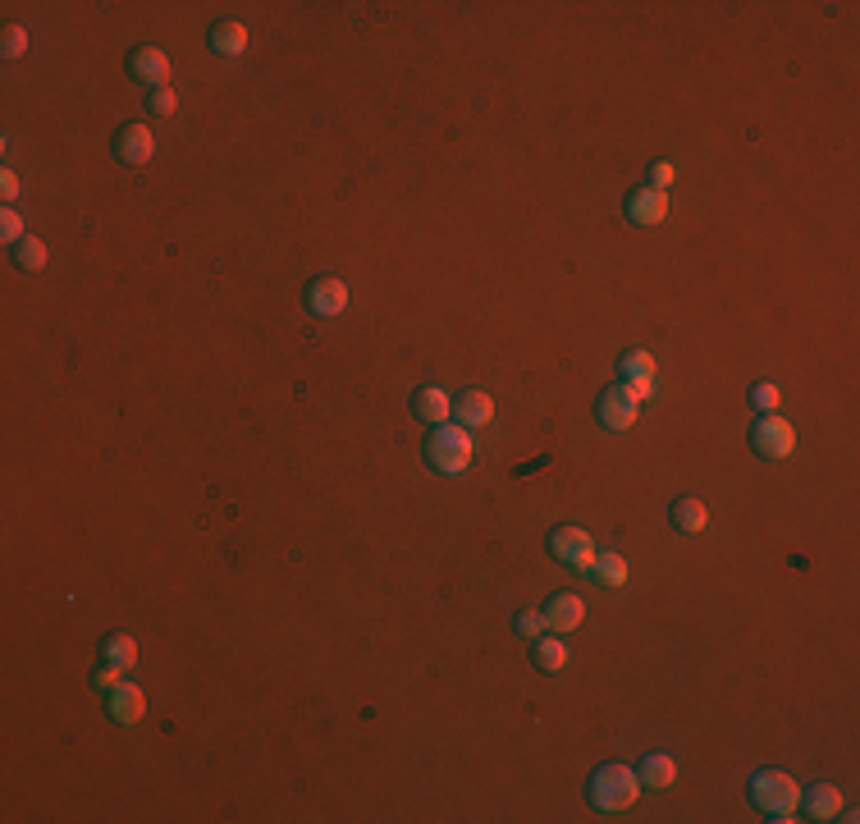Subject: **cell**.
Instances as JSON below:
<instances>
[{"mask_svg": "<svg viewBox=\"0 0 860 824\" xmlns=\"http://www.w3.org/2000/svg\"><path fill=\"white\" fill-rule=\"evenodd\" d=\"M421 458H426L430 472H440V477H458V472H467L476 458V445H472V431L467 426H430L426 445H421Z\"/></svg>", "mask_w": 860, "mask_h": 824, "instance_id": "obj_1", "label": "cell"}, {"mask_svg": "<svg viewBox=\"0 0 860 824\" xmlns=\"http://www.w3.org/2000/svg\"><path fill=\"white\" fill-rule=\"evenodd\" d=\"M636 792H641V779H636V770H627V765H600V770L586 779V797H591V806L604 815L627 811V806L636 802Z\"/></svg>", "mask_w": 860, "mask_h": 824, "instance_id": "obj_2", "label": "cell"}, {"mask_svg": "<svg viewBox=\"0 0 860 824\" xmlns=\"http://www.w3.org/2000/svg\"><path fill=\"white\" fill-rule=\"evenodd\" d=\"M746 797H751V802L760 806V811L769 815L774 824H783V820H792V815H796L801 788H796V779H792V774H783V770H755Z\"/></svg>", "mask_w": 860, "mask_h": 824, "instance_id": "obj_3", "label": "cell"}, {"mask_svg": "<svg viewBox=\"0 0 860 824\" xmlns=\"http://www.w3.org/2000/svg\"><path fill=\"white\" fill-rule=\"evenodd\" d=\"M751 449L760 458H769V463H778V458H787L796 449V431L787 417H778V412H760L751 422Z\"/></svg>", "mask_w": 860, "mask_h": 824, "instance_id": "obj_4", "label": "cell"}, {"mask_svg": "<svg viewBox=\"0 0 860 824\" xmlns=\"http://www.w3.org/2000/svg\"><path fill=\"white\" fill-rule=\"evenodd\" d=\"M636 417H641V403L632 399V390H627L623 380L604 385L600 399H595V422H600L604 431H632Z\"/></svg>", "mask_w": 860, "mask_h": 824, "instance_id": "obj_5", "label": "cell"}, {"mask_svg": "<svg viewBox=\"0 0 860 824\" xmlns=\"http://www.w3.org/2000/svg\"><path fill=\"white\" fill-rule=\"evenodd\" d=\"M549 559H559L563 568H577V573H591L595 564V545L591 536L581 532V527H572V522H563V527H554L549 532Z\"/></svg>", "mask_w": 860, "mask_h": 824, "instance_id": "obj_6", "label": "cell"}, {"mask_svg": "<svg viewBox=\"0 0 860 824\" xmlns=\"http://www.w3.org/2000/svg\"><path fill=\"white\" fill-rule=\"evenodd\" d=\"M124 65H129L133 83H142L147 92H156V87H170V55H165L161 46H133Z\"/></svg>", "mask_w": 860, "mask_h": 824, "instance_id": "obj_7", "label": "cell"}, {"mask_svg": "<svg viewBox=\"0 0 860 824\" xmlns=\"http://www.w3.org/2000/svg\"><path fill=\"white\" fill-rule=\"evenodd\" d=\"M302 303H307V312L321 316V321H330V316H339L348 307V284L334 280V275H316V280H307V293H302Z\"/></svg>", "mask_w": 860, "mask_h": 824, "instance_id": "obj_8", "label": "cell"}, {"mask_svg": "<svg viewBox=\"0 0 860 824\" xmlns=\"http://www.w3.org/2000/svg\"><path fill=\"white\" fill-rule=\"evenodd\" d=\"M110 156H115L119 165H147L151 156H156V138H151L147 124H119L115 142H110Z\"/></svg>", "mask_w": 860, "mask_h": 824, "instance_id": "obj_9", "label": "cell"}, {"mask_svg": "<svg viewBox=\"0 0 860 824\" xmlns=\"http://www.w3.org/2000/svg\"><path fill=\"white\" fill-rule=\"evenodd\" d=\"M664 216H668V193H664V188L641 184V188H632V193H627V220H632V225L655 229Z\"/></svg>", "mask_w": 860, "mask_h": 824, "instance_id": "obj_10", "label": "cell"}, {"mask_svg": "<svg viewBox=\"0 0 860 824\" xmlns=\"http://www.w3.org/2000/svg\"><path fill=\"white\" fill-rule=\"evenodd\" d=\"M545 628L549 632H577L581 628V618H586V605H581L577 591H554V596L545 600Z\"/></svg>", "mask_w": 860, "mask_h": 824, "instance_id": "obj_11", "label": "cell"}, {"mask_svg": "<svg viewBox=\"0 0 860 824\" xmlns=\"http://www.w3.org/2000/svg\"><path fill=\"white\" fill-rule=\"evenodd\" d=\"M412 417L426 426H444L453 417V399L440 390V385H417L412 390Z\"/></svg>", "mask_w": 860, "mask_h": 824, "instance_id": "obj_12", "label": "cell"}, {"mask_svg": "<svg viewBox=\"0 0 860 824\" xmlns=\"http://www.w3.org/2000/svg\"><path fill=\"white\" fill-rule=\"evenodd\" d=\"M796 806L806 811V820L824 824V820H833V815L842 811V792L833 788V783H810V788L801 792V802H796Z\"/></svg>", "mask_w": 860, "mask_h": 824, "instance_id": "obj_13", "label": "cell"}, {"mask_svg": "<svg viewBox=\"0 0 860 824\" xmlns=\"http://www.w3.org/2000/svg\"><path fill=\"white\" fill-rule=\"evenodd\" d=\"M453 417H458V426H467V431H481V426H490V417H495V399L485 390H467L463 399L453 403Z\"/></svg>", "mask_w": 860, "mask_h": 824, "instance_id": "obj_14", "label": "cell"}, {"mask_svg": "<svg viewBox=\"0 0 860 824\" xmlns=\"http://www.w3.org/2000/svg\"><path fill=\"white\" fill-rule=\"evenodd\" d=\"M206 46H211L215 55H225V60H234V55L248 51V28L234 19H220L211 23V33H206Z\"/></svg>", "mask_w": 860, "mask_h": 824, "instance_id": "obj_15", "label": "cell"}, {"mask_svg": "<svg viewBox=\"0 0 860 824\" xmlns=\"http://www.w3.org/2000/svg\"><path fill=\"white\" fill-rule=\"evenodd\" d=\"M668 522H673V532L696 536V532H705L710 509H705L700 499H691V495H678V499H673V509H668Z\"/></svg>", "mask_w": 860, "mask_h": 824, "instance_id": "obj_16", "label": "cell"}, {"mask_svg": "<svg viewBox=\"0 0 860 824\" xmlns=\"http://www.w3.org/2000/svg\"><path fill=\"white\" fill-rule=\"evenodd\" d=\"M106 710H110V719H115V724H138V719L147 715V696H142L133 683H119L115 692H110Z\"/></svg>", "mask_w": 860, "mask_h": 824, "instance_id": "obj_17", "label": "cell"}, {"mask_svg": "<svg viewBox=\"0 0 860 824\" xmlns=\"http://www.w3.org/2000/svg\"><path fill=\"white\" fill-rule=\"evenodd\" d=\"M618 376H623V385H655L659 362L645 348H627L623 358H618Z\"/></svg>", "mask_w": 860, "mask_h": 824, "instance_id": "obj_18", "label": "cell"}, {"mask_svg": "<svg viewBox=\"0 0 860 824\" xmlns=\"http://www.w3.org/2000/svg\"><path fill=\"white\" fill-rule=\"evenodd\" d=\"M636 779H641V788H673V779H678V765H673V756H659V751H650V756L636 765Z\"/></svg>", "mask_w": 860, "mask_h": 824, "instance_id": "obj_19", "label": "cell"}, {"mask_svg": "<svg viewBox=\"0 0 860 824\" xmlns=\"http://www.w3.org/2000/svg\"><path fill=\"white\" fill-rule=\"evenodd\" d=\"M531 664L554 678V673H563V664H568V646H563L559 637H536L531 641Z\"/></svg>", "mask_w": 860, "mask_h": 824, "instance_id": "obj_20", "label": "cell"}, {"mask_svg": "<svg viewBox=\"0 0 860 824\" xmlns=\"http://www.w3.org/2000/svg\"><path fill=\"white\" fill-rule=\"evenodd\" d=\"M101 660L115 664V669L129 673L133 664H138V641L129 637V632H110L106 641H101Z\"/></svg>", "mask_w": 860, "mask_h": 824, "instance_id": "obj_21", "label": "cell"}, {"mask_svg": "<svg viewBox=\"0 0 860 824\" xmlns=\"http://www.w3.org/2000/svg\"><path fill=\"white\" fill-rule=\"evenodd\" d=\"M591 573L600 586H613V591H618V586H627V559L623 554H595Z\"/></svg>", "mask_w": 860, "mask_h": 824, "instance_id": "obj_22", "label": "cell"}, {"mask_svg": "<svg viewBox=\"0 0 860 824\" xmlns=\"http://www.w3.org/2000/svg\"><path fill=\"white\" fill-rule=\"evenodd\" d=\"M14 266H19V271H42L46 266V243L42 239H33V234H23L19 243H14Z\"/></svg>", "mask_w": 860, "mask_h": 824, "instance_id": "obj_23", "label": "cell"}, {"mask_svg": "<svg viewBox=\"0 0 860 824\" xmlns=\"http://www.w3.org/2000/svg\"><path fill=\"white\" fill-rule=\"evenodd\" d=\"M513 632H517V637H527V641H536L540 632H545V614H540V609H517V614H513Z\"/></svg>", "mask_w": 860, "mask_h": 824, "instance_id": "obj_24", "label": "cell"}, {"mask_svg": "<svg viewBox=\"0 0 860 824\" xmlns=\"http://www.w3.org/2000/svg\"><path fill=\"white\" fill-rule=\"evenodd\" d=\"M746 399H751V408L755 412H774L778 403H783V394H778V385H751V390H746Z\"/></svg>", "mask_w": 860, "mask_h": 824, "instance_id": "obj_25", "label": "cell"}, {"mask_svg": "<svg viewBox=\"0 0 860 824\" xmlns=\"http://www.w3.org/2000/svg\"><path fill=\"white\" fill-rule=\"evenodd\" d=\"M174 110H179V92H174V87L147 92V115H174Z\"/></svg>", "mask_w": 860, "mask_h": 824, "instance_id": "obj_26", "label": "cell"}, {"mask_svg": "<svg viewBox=\"0 0 860 824\" xmlns=\"http://www.w3.org/2000/svg\"><path fill=\"white\" fill-rule=\"evenodd\" d=\"M0 51H5V60H19L23 51H28V33H23V28H5V37H0Z\"/></svg>", "mask_w": 860, "mask_h": 824, "instance_id": "obj_27", "label": "cell"}, {"mask_svg": "<svg viewBox=\"0 0 860 824\" xmlns=\"http://www.w3.org/2000/svg\"><path fill=\"white\" fill-rule=\"evenodd\" d=\"M119 678H124V669H115V664H106V660L92 669V687H97V692H115Z\"/></svg>", "mask_w": 860, "mask_h": 824, "instance_id": "obj_28", "label": "cell"}, {"mask_svg": "<svg viewBox=\"0 0 860 824\" xmlns=\"http://www.w3.org/2000/svg\"><path fill=\"white\" fill-rule=\"evenodd\" d=\"M0 234H5V243H19L23 239V220L14 216V211H5V216H0Z\"/></svg>", "mask_w": 860, "mask_h": 824, "instance_id": "obj_29", "label": "cell"}, {"mask_svg": "<svg viewBox=\"0 0 860 824\" xmlns=\"http://www.w3.org/2000/svg\"><path fill=\"white\" fill-rule=\"evenodd\" d=\"M650 184H655V188H668V184H673V165H668V161H655V165H650Z\"/></svg>", "mask_w": 860, "mask_h": 824, "instance_id": "obj_30", "label": "cell"}, {"mask_svg": "<svg viewBox=\"0 0 860 824\" xmlns=\"http://www.w3.org/2000/svg\"><path fill=\"white\" fill-rule=\"evenodd\" d=\"M0 188H5V202H14V197H19V179H14V170L0 174Z\"/></svg>", "mask_w": 860, "mask_h": 824, "instance_id": "obj_31", "label": "cell"}]
</instances>
